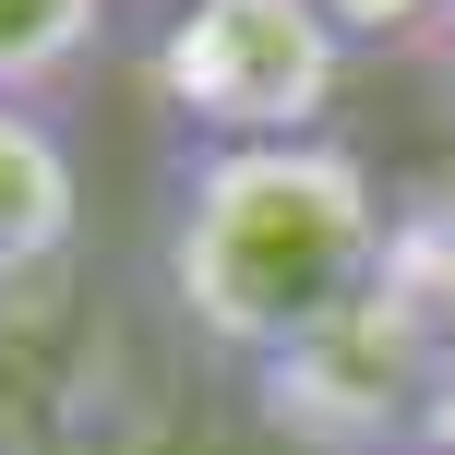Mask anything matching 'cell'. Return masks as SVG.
Returning <instances> with one entry per match:
<instances>
[{
    "label": "cell",
    "instance_id": "1",
    "mask_svg": "<svg viewBox=\"0 0 455 455\" xmlns=\"http://www.w3.org/2000/svg\"><path fill=\"white\" fill-rule=\"evenodd\" d=\"M395 192L347 132L180 144L156 192V299L228 371H264L384 275Z\"/></svg>",
    "mask_w": 455,
    "mask_h": 455
},
{
    "label": "cell",
    "instance_id": "2",
    "mask_svg": "<svg viewBox=\"0 0 455 455\" xmlns=\"http://www.w3.org/2000/svg\"><path fill=\"white\" fill-rule=\"evenodd\" d=\"M347 72H360V48L323 24V0H168L144 36V84L180 120V144L336 132Z\"/></svg>",
    "mask_w": 455,
    "mask_h": 455
},
{
    "label": "cell",
    "instance_id": "3",
    "mask_svg": "<svg viewBox=\"0 0 455 455\" xmlns=\"http://www.w3.org/2000/svg\"><path fill=\"white\" fill-rule=\"evenodd\" d=\"M72 228H84V156H72L60 108L0 96V299L36 288L72 251Z\"/></svg>",
    "mask_w": 455,
    "mask_h": 455
},
{
    "label": "cell",
    "instance_id": "4",
    "mask_svg": "<svg viewBox=\"0 0 455 455\" xmlns=\"http://www.w3.org/2000/svg\"><path fill=\"white\" fill-rule=\"evenodd\" d=\"M120 36V0H0V96L60 108Z\"/></svg>",
    "mask_w": 455,
    "mask_h": 455
},
{
    "label": "cell",
    "instance_id": "5",
    "mask_svg": "<svg viewBox=\"0 0 455 455\" xmlns=\"http://www.w3.org/2000/svg\"><path fill=\"white\" fill-rule=\"evenodd\" d=\"M323 24H336L347 48H432V24H443V0H323Z\"/></svg>",
    "mask_w": 455,
    "mask_h": 455
},
{
    "label": "cell",
    "instance_id": "6",
    "mask_svg": "<svg viewBox=\"0 0 455 455\" xmlns=\"http://www.w3.org/2000/svg\"><path fill=\"white\" fill-rule=\"evenodd\" d=\"M419 72H432V120L455 132V0H443V24H432V48H419Z\"/></svg>",
    "mask_w": 455,
    "mask_h": 455
},
{
    "label": "cell",
    "instance_id": "7",
    "mask_svg": "<svg viewBox=\"0 0 455 455\" xmlns=\"http://www.w3.org/2000/svg\"><path fill=\"white\" fill-rule=\"evenodd\" d=\"M408 455H432V443H408Z\"/></svg>",
    "mask_w": 455,
    "mask_h": 455
}]
</instances>
